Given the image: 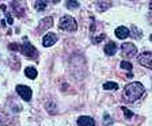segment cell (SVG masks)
<instances>
[{
	"label": "cell",
	"instance_id": "7402d4cb",
	"mask_svg": "<svg viewBox=\"0 0 152 126\" xmlns=\"http://www.w3.org/2000/svg\"><path fill=\"white\" fill-rule=\"evenodd\" d=\"M10 49H11V50H20V45L11 44V45H10Z\"/></svg>",
	"mask_w": 152,
	"mask_h": 126
},
{
	"label": "cell",
	"instance_id": "6da1fadb",
	"mask_svg": "<svg viewBox=\"0 0 152 126\" xmlns=\"http://www.w3.org/2000/svg\"><path fill=\"white\" fill-rule=\"evenodd\" d=\"M142 94H144V87L141 85V83H137V82H133L130 84H128L125 87V90H124V98L126 99L128 102H130V103L139 101L142 96Z\"/></svg>",
	"mask_w": 152,
	"mask_h": 126
},
{
	"label": "cell",
	"instance_id": "ac0fdd59",
	"mask_svg": "<svg viewBox=\"0 0 152 126\" xmlns=\"http://www.w3.org/2000/svg\"><path fill=\"white\" fill-rule=\"evenodd\" d=\"M66 7H68V8H77L79 3H77V1H73V0H69V1H66Z\"/></svg>",
	"mask_w": 152,
	"mask_h": 126
},
{
	"label": "cell",
	"instance_id": "2e32d148",
	"mask_svg": "<svg viewBox=\"0 0 152 126\" xmlns=\"http://www.w3.org/2000/svg\"><path fill=\"white\" fill-rule=\"evenodd\" d=\"M12 7H14V9H15L16 12H18V14H16L18 16H22L23 15V9L20 8V4H19L18 1H12Z\"/></svg>",
	"mask_w": 152,
	"mask_h": 126
},
{
	"label": "cell",
	"instance_id": "7c38bea8",
	"mask_svg": "<svg viewBox=\"0 0 152 126\" xmlns=\"http://www.w3.org/2000/svg\"><path fill=\"white\" fill-rule=\"evenodd\" d=\"M25 75L27 76L28 79H35L37 75H38V72H37V69H35L34 66H27V68L25 69Z\"/></svg>",
	"mask_w": 152,
	"mask_h": 126
},
{
	"label": "cell",
	"instance_id": "d4e9b609",
	"mask_svg": "<svg viewBox=\"0 0 152 126\" xmlns=\"http://www.w3.org/2000/svg\"><path fill=\"white\" fill-rule=\"evenodd\" d=\"M149 8L152 9V1H151V3H149Z\"/></svg>",
	"mask_w": 152,
	"mask_h": 126
},
{
	"label": "cell",
	"instance_id": "d6986e66",
	"mask_svg": "<svg viewBox=\"0 0 152 126\" xmlns=\"http://www.w3.org/2000/svg\"><path fill=\"white\" fill-rule=\"evenodd\" d=\"M121 110L124 111V114H125V117H126L128 119H129V118H132V117H133V113H132V111H130V110H128L126 107H121Z\"/></svg>",
	"mask_w": 152,
	"mask_h": 126
},
{
	"label": "cell",
	"instance_id": "277c9868",
	"mask_svg": "<svg viewBox=\"0 0 152 126\" xmlns=\"http://www.w3.org/2000/svg\"><path fill=\"white\" fill-rule=\"evenodd\" d=\"M16 92L19 94V96L23 99V101L28 102L30 99H31L33 96V91L30 87H27V85H16Z\"/></svg>",
	"mask_w": 152,
	"mask_h": 126
},
{
	"label": "cell",
	"instance_id": "5b68a950",
	"mask_svg": "<svg viewBox=\"0 0 152 126\" xmlns=\"http://www.w3.org/2000/svg\"><path fill=\"white\" fill-rule=\"evenodd\" d=\"M121 53H122L124 57H133V56H136V53H137V47L133 44H130V42H125L121 46Z\"/></svg>",
	"mask_w": 152,
	"mask_h": 126
},
{
	"label": "cell",
	"instance_id": "e0dca14e",
	"mask_svg": "<svg viewBox=\"0 0 152 126\" xmlns=\"http://www.w3.org/2000/svg\"><path fill=\"white\" fill-rule=\"evenodd\" d=\"M121 68H122V69H125V71H130L132 69V64L129 63V61H121Z\"/></svg>",
	"mask_w": 152,
	"mask_h": 126
},
{
	"label": "cell",
	"instance_id": "ba28073f",
	"mask_svg": "<svg viewBox=\"0 0 152 126\" xmlns=\"http://www.w3.org/2000/svg\"><path fill=\"white\" fill-rule=\"evenodd\" d=\"M56 41H57V35L54 34V33H48L44 37V39H42V44H44V46L49 47V46H52V45H54Z\"/></svg>",
	"mask_w": 152,
	"mask_h": 126
},
{
	"label": "cell",
	"instance_id": "4fadbf2b",
	"mask_svg": "<svg viewBox=\"0 0 152 126\" xmlns=\"http://www.w3.org/2000/svg\"><path fill=\"white\" fill-rule=\"evenodd\" d=\"M109 7H110L109 1H98V3H96V9H98L99 12H103L104 9H107Z\"/></svg>",
	"mask_w": 152,
	"mask_h": 126
},
{
	"label": "cell",
	"instance_id": "3957f363",
	"mask_svg": "<svg viewBox=\"0 0 152 126\" xmlns=\"http://www.w3.org/2000/svg\"><path fill=\"white\" fill-rule=\"evenodd\" d=\"M19 52H20L26 58H37L38 57V50L33 45L28 44V42H26L25 45H20V50Z\"/></svg>",
	"mask_w": 152,
	"mask_h": 126
},
{
	"label": "cell",
	"instance_id": "8992f818",
	"mask_svg": "<svg viewBox=\"0 0 152 126\" xmlns=\"http://www.w3.org/2000/svg\"><path fill=\"white\" fill-rule=\"evenodd\" d=\"M137 61H139L142 66L152 69V53L151 52H144V53H141L137 57Z\"/></svg>",
	"mask_w": 152,
	"mask_h": 126
},
{
	"label": "cell",
	"instance_id": "8fae6325",
	"mask_svg": "<svg viewBox=\"0 0 152 126\" xmlns=\"http://www.w3.org/2000/svg\"><path fill=\"white\" fill-rule=\"evenodd\" d=\"M117 45L114 44V42H109V44H106V46H104V53L107 54V56H114V54L117 53Z\"/></svg>",
	"mask_w": 152,
	"mask_h": 126
},
{
	"label": "cell",
	"instance_id": "7a4b0ae2",
	"mask_svg": "<svg viewBox=\"0 0 152 126\" xmlns=\"http://www.w3.org/2000/svg\"><path fill=\"white\" fill-rule=\"evenodd\" d=\"M58 27L61 30H65V31H75L76 28H77V23H76V20L72 16L65 15V16H61Z\"/></svg>",
	"mask_w": 152,
	"mask_h": 126
},
{
	"label": "cell",
	"instance_id": "484cf974",
	"mask_svg": "<svg viewBox=\"0 0 152 126\" xmlns=\"http://www.w3.org/2000/svg\"><path fill=\"white\" fill-rule=\"evenodd\" d=\"M151 41H152V35H151Z\"/></svg>",
	"mask_w": 152,
	"mask_h": 126
},
{
	"label": "cell",
	"instance_id": "cb8c5ba5",
	"mask_svg": "<svg viewBox=\"0 0 152 126\" xmlns=\"http://www.w3.org/2000/svg\"><path fill=\"white\" fill-rule=\"evenodd\" d=\"M110 123H111V118L107 114H104V125H110Z\"/></svg>",
	"mask_w": 152,
	"mask_h": 126
},
{
	"label": "cell",
	"instance_id": "5bb4252c",
	"mask_svg": "<svg viewBox=\"0 0 152 126\" xmlns=\"http://www.w3.org/2000/svg\"><path fill=\"white\" fill-rule=\"evenodd\" d=\"M118 88V84L117 83H113V82H107L103 84V90H107V91H114V90Z\"/></svg>",
	"mask_w": 152,
	"mask_h": 126
},
{
	"label": "cell",
	"instance_id": "30bf717a",
	"mask_svg": "<svg viewBox=\"0 0 152 126\" xmlns=\"http://www.w3.org/2000/svg\"><path fill=\"white\" fill-rule=\"evenodd\" d=\"M77 125L79 126H95V121L91 117H79L77 118Z\"/></svg>",
	"mask_w": 152,
	"mask_h": 126
},
{
	"label": "cell",
	"instance_id": "9a60e30c",
	"mask_svg": "<svg viewBox=\"0 0 152 126\" xmlns=\"http://www.w3.org/2000/svg\"><path fill=\"white\" fill-rule=\"evenodd\" d=\"M34 7L37 11H44V9L46 8V1H35Z\"/></svg>",
	"mask_w": 152,
	"mask_h": 126
},
{
	"label": "cell",
	"instance_id": "44dd1931",
	"mask_svg": "<svg viewBox=\"0 0 152 126\" xmlns=\"http://www.w3.org/2000/svg\"><path fill=\"white\" fill-rule=\"evenodd\" d=\"M132 30H133V31H134V35H133V37H134V38H140V35H141V33H140L139 30H137V28H136V26H132Z\"/></svg>",
	"mask_w": 152,
	"mask_h": 126
},
{
	"label": "cell",
	"instance_id": "ffe728a7",
	"mask_svg": "<svg viewBox=\"0 0 152 126\" xmlns=\"http://www.w3.org/2000/svg\"><path fill=\"white\" fill-rule=\"evenodd\" d=\"M8 122V119H7V117H6V114H3V113H0V125H6V123Z\"/></svg>",
	"mask_w": 152,
	"mask_h": 126
},
{
	"label": "cell",
	"instance_id": "9c48e42d",
	"mask_svg": "<svg viewBox=\"0 0 152 126\" xmlns=\"http://www.w3.org/2000/svg\"><path fill=\"white\" fill-rule=\"evenodd\" d=\"M115 37L120 39H125L126 37H129V28L125 26H120L115 28Z\"/></svg>",
	"mask_w": 152,
	"mask_h": 126
},
{
	"label": "cell",
	"instance_id": "603a6c76",
	"mask_svg": "<svg viewBox=\"0 0 152 126\" xmlns=\"http://www.w3.org/2000/svg\"><path fill=\"white\" fill-rule=\"evenodd\" d=\"M104 38V34H101L99 37H96V38H94V44H98V42H101L102 39Z\"/></svg>",
	"mask_w": 152,
	"mask_h": 126
},
{
	"label": "cell",
	"instance_id": "52a82bcc",
	"mask_svg": "<svg viewBox=\"0 0 152 126\" xmlns=\"http://www.w3.org/2000/svg\"><path fill=\"white\" fill-rule=\"evenodd\" d=\"M53 26V18H50V16H48V18H44L39 22V26H38V31H45V30H48L49 27H52Z\"/></svg>",
	"mask_w": 152,
	"mask_h": 126
}]
</instances>
